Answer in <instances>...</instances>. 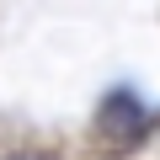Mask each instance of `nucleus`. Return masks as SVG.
<instances>
[{
	"label": "nucleus",
	"instance_id": "nucleus-1",
	"mask_svg": "<svg viewBox=\"0 0 160 160\" xmlns=\"http://www.w3.org/2000/svg\"><path fill=\"white\" fill-rule=\"evenodd\" d=\"M102 123H107V128H118V133H133V128L144 123V107H139L128 91H112V96H107V107H102Z\"/></svg>",
	"mask_w": 160,
	"mask_h": 160
},
{
	"label": "nucleus",
	"instance_id": "nucleus-2",
	"mask_svg": "<svg viewBox=\"0 0 160 160\" xmlns=\"http://www.w3.org/2000/svg\"><path fill=\"white\" fill-rule=\"evenodd\" d=\"M16 160H43V155H16Z\"/></svg>",
	"mask_w": 160,
	"mask_h": 160
}]
</instances>
